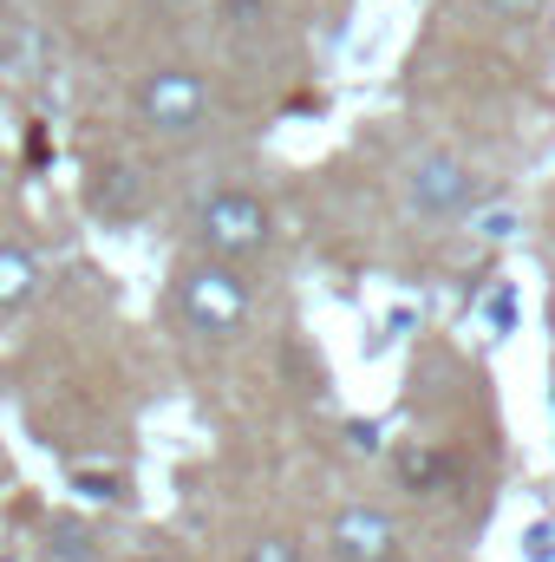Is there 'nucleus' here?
I'll return each mask as SVG.
<instances>
[{
  "label": "nucleus",
  "mask_w": 555,
  "mask_h": 562,
  "mask_svg": "<svg viewBox=\"0 0 555 562\" xmlns=\"http://www.w3.org/2000/svg\"><path fill=\"white\" fill-rule=\"evenodd\" d=\"M249 307H256V294H249L242 269L209 262V256H190V262L177 269V314H183L190 334H203V340H229V334L249 327Z\"/></svg>",
  "instance_id": "1"
},
{
  "label": "nucleus",
  "mask_w": 555,
  "mask_h": 562,
  "mask_svg": "<svg viewBox=\"0 0 555 562\" xmlns=\"http://www.w3.org/2000/svg\"><path fill=\"white\" fill-rule=\"evenodd\" d=\"M196 243H203V256L209 262H249V256H262L269 243H275V210H269V196H256V190H242V183H223V190H209L203 203H196Z\"/></svg>",
  "instance_id": "2"
},
{
  "label": "nucleus",
  "mask_w": 555,
  "mask_h": 562,
  "mask_svg": "<svg viewBox=\"0 0 555 562\" xmlns=\"http://www.w3.org/2000/svg\"><path fill=\"white\" fill-rule=\"evenodd\" d=\"M132 112L150 138H196L216 112V92L196 66H150L138 86H132Z\"/></svg>",
  "instance_id": "3"
},
{
  "label": "nucleus",
  "mask_w": 555,
  "mask_h": 562,
  "mask_svg": "<svg viewBox=\"0 0 555 562\" xmlns=\"http://www.w3.org/2000/svg\"><path fill=\"white\" fill-rule=\"evenodd\" d=\"M399 190H406V210L424 216V223H451V216H471L477 210V170L457 157V150H418L412 164H406V177H399Z\"/></svg>",
  "instance_id": "4"
},
{
  "label": "nucleus",
  "mask_w": 555,
  "mask_h": 562,
  "mask_svg": "<svg viewBox=\"0 0 555 562\" xmlns=\"http://www.w3.org/2000/svg\"><path fill=\"white\" fill-rule=\"evenodd\" d=\"M406 530L380 504H340L327 517V557L333 562H399Z\"/></svg>",
  "instance_id": "5"
},
{
  "label": "nucleus",
  "mask_w": 555,
  "mask_h": 562,
  "mask_svg": "<svg viewBox=\"0 0 555 562\" xmlns=\"http://www.w3.org/2000/svg\"><path fill=\"white\" fill-rule=\"evenodd\" d=\"M86 210H92L99 223H132L144 210V177L132 164H92V177H86Z\"/></svg>",
  "instance_id": "6"
},
{
  "label": "nucleus",
  "mask_w": 555,
  "mask_h": 562,
  "mask_svg": "<svg viewBox=\"0 0 555 562\" xmlns=\"http://www.w3.org/2000/svg\"><path fill=\"white\" fill-rule=\"evenodd\" d=\"M39 550H46V562H92V557H99V524L66 510V517H53V524H46Z\"/></svg>",
  "instance_id": "7"
},
{
  "label": "nucleus",
  "mask_w": 555,
  "mask_h": 562,
  "mask_svg": "<svg viewBox=\"0 0 555 562\" xmlns=\"http://www.w3.org/2000/svg\"><path fill=\"white\" fill-rule=\"evenodd\" d=\"M39 294V262L20 243H0V314H20Z\"/></svg>",
  "instance_id": "8"
},
{
  "label": "nucleus",
  "mask_w": 555,
  "mask_h": 562,
  "mask_svg": "<svg viewBox=\"0 0 555 562\" xmlns=\"http://www.w3.org/2000/svg\"><path fill=\"white\" fill-rule=\"evenodd\" d=\"M242 562H301V543H294L287 530H269V537H256V543L242 550Z\"/></svg>",
  "instance_id": "9"
},
{
  "label": "nucleus",
  "mask_w": 555,
  "mask_h": 562,
  "mask_svg": "<svg viewBox=\"0 0 555 562\" xmlns=\"http://www.w3.org/2000/svg\"><path fill=\"white\" fill-rule=\"evenodd\" d=\"M484 13H490V20H503V26H530V20H543V13H550V0H484Z\"/></svg>",
  "instance_id": "10"
},
{
  "label": "nucleus",
  "mask_w": 555,
  "mask_h": 562,
  "mask_svg": "<svg viewBox=\"0 0 555 562\" xmlns=\"http://www.w3.org/2000/svg\"><path fill=\"white\" fill-rule=\"evenodd\" d=\"M471 229H477L484 243H510V236H517V210H477Z\"/></svg>",
  "instance_id": "11"
},
{
  "label": "nucleus",
  "mask_w": 555,
  "mask_h": 562,
  "mask_svg": "<svg viewBox=\"0 0 555 562\" xmlns=\"http://www.w3.org/2000/svg\"><path fill=\"white\" fill-rule=\"evenodd\" d=\"M530 550H523V562H555V524H530V537H523Z\"/></svg>",
  "instance_id": "12"
},
{
  "label": "nucleus",
  "mask_w": 555,
  "mask_h": 562,
  "mask_svg": "<svg viewBox=\"0 0 555 562\" xmlns=\"http://www.w3.org/2000/svg\"><path fill=\"white\" fill-rule=\"evenodd\" d=\"M399 471H406V484H431L438 477V451H406Z\"/></svg>",
  "instance_id": "13"
},
{
  "label": "nucleus",
  "mask_w": 555,
  "mask_h": 562,
  "mask_svg": "<svg viewBox=\"0 0 555 562\" xmlns=\"http://www.w3.org/2000/svg\"><path fill=\"white\" fill-rule=\"evenodd\" d=\"M353 445L360 451H380V425H353Z\"/></svg>",
  "instance_id": "14"
},
{
  "label": "nucleus",
  "mask_w": 555,
  "mask_h": 562,
  "mask_svg": "<svg viewBox=\"0 0 555 562\" xmlns=\"http://www.w3.org/2000/svg\"><path fill=\"white\" fill-rule=\"evenodd\" d=\"M138 562H177V557H138Z\"/></svg>",
  "instance_id": "15"
},
{
  "label": "nucleus",
  "mask_w": 555,
  "mask_h": 562,
  "mask_svg": "<svg viewBox=\"0 0 555 562\" xmlns=\"http://www.w3.org/2000/svg\"><path fill=\"white\" fill-rule=\"evenodd\" d=\"M0 562H7V557H0Z\"/></svg>",
  "instance_id": "16"
}]
</instances>
